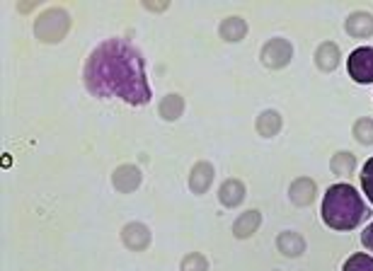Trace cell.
Returning <instances> with one entry per match:
<instances>
[{
  "mask_svg": "<svg viewBox=\"0 0 373 271\" xmlns=\"http://www.w3.org/2000/svg\"><path fill=\"white\" fill-rule=\"evenodd\" d=\"M361 242H363V247H368V250L373 252V223H368L366 230L361 232Z\"/></svg>",
  "mask_w": 373,
  "mask_h": 271,
  "instance_id": "23",
  "label": "cell"
},
{
  "mask_svg": "<svg viewBox=\"0 0 373 271\" xmlns=\"http://www.w3.org/2000/svg\"><path fill=\"white\" fill-rule=\"evenodd\" d=\"M354 168H356V160H354L352 153H337L332 158V170L337 174H342V177H349L354 172Z\"/></svg>",
  "mask_w": 373,
  "mask_h": 271,
  "instance_id": "18",
  "label": "cell"
},
{
  "mask_svg": "<svg viewBox=\"0 0 373 271\" xmlns=\"http://www.w3.org/2000/svg\"><path fill=\"white\" fill-rule=\"evenodd\" d=\"M70 30V17L63 10H49L37 20V37L41 41H59Z\"/></svg>",
  "mask_w": 373,
  "mask_h": 271,
  "instance_id": "3",
  "label": "cell"
},
{
  "mask_svg": "<svg viewBox=\"0 0 373 271\" xmlns=\"http://www.w3.org/2000/svg\"><path fill=\"white\" fill-rule=\"evenodd\" d=\"M354 136H356L363 145H371L373 143V121L371 119H359V121L354 123Z\"/></svg>",
  "mask_w": 373,
  "mask_h": 271,
  "instance_id": "20",
  "label": "cell"
},
{
  "mask_svg": "<svg viewBox=\"0 0 373 271\" xmlns=\"http://www.w3.org/2000/svg\"><path fill=\"white\" fill-rule=\"evenodd\" d=\"M276 245H279V252H284L286 257H299V254H303V250H305V240L299 235V232H291V230L281 232Z\"/></svg>",
  "mask_w": 373,
  "mask_h": 271,
  "instance_id": "14",
  "label": "cell"
},
{
  "mask_svg": "<svg viewBox=\"0 0 373 271\" xmlns=\"http://www.w3.org/2000/svg\"><path fill=\"white\" fill-rule=\"evenodd\" d=\"M121 237H124V245L131 247V250H143V247H148V242H150L148 228L141 225V223H131V225H126L124 232H121Z\"/></svg>",
  "mask_w": 373,
  "mask_h": 271,
  "instance_id": "6",
  "label": "cell"
},
{
  "mask_svg": "<svg viewBox=\"0 0 373 271\" xmlns=\"http://www.w3.org/2000/svg\"><path fill=\"white\" fill-rule=\"evenodd\" d=\"M219 199H221V203H223V206H228V208L240 206V203H243V199H245V184L240 182V179H228V182L221 187Z\"/></svg>",
  "mask_w": 373,
  "mask_h": 271,
  "instance_id": "8",
  "label": "cell"
},
{
  "mask_svg": "<svg viewBox=\"0 0 373 271\" xmlns=\"http://www.w3.org/2000/svg\"><path fill=\"white\" fill-rule=\"evenodd\" d=\"M347 32L352 37H371L373 34V15H368V12H354V15H349Z\"/></svg>",
  "mask_w": 373,
  "mask_h": 271,
  "instance_id": "12",
  "label": "cell"
},
{
  "mask_svg": "<svg viewBox=\"0 0 373 271\" xmlns=\"http://www.w3.org/2000/svg\"><path fill=\"white\" fill-rule=\"evenodd\" d=\"M219 32L225 41H240L248 34V22H245L243 17H228V20L221 25Z\"/></svg>",
  "mask_w": 373,
  "mask_h": 271,
  "instance_id": "16",
  "label": "cell"
},
{
  "mask_svg": "<svg viewBox=\"0 0 373 271\" xmlns=\"http://www.w3.org/2000/svg\"><path fill=\"white\" fill-rule=\"evenodd\" d=\"M139 184H141V172L134 168V165H124V168H119L114 172V187L119 189V192L129 194V192H134Z\"/></svg>",
  "mask_w": 373,
  "mask_h": 271,
  "instance_id": "9",
  "label": "cell"
},
{
  "mask_svg": "<svg viewBox=\"0 0 373 271\" xmlns=\"http://www.w3.org/2000/svg\"><path fill=\"white\" fill-rule=\"evenodd\" d=\"M291 59H294V46H291V41L276 37V39H269L267 44H264L262 63L267 66V68H274V70L284 68V66H289Z\"/></svg>",
  "mask_w": 373,
  "mask_h": 271,
  "instance_id": "5",
  "label": "cell"
},
{
  "mask_svg": "<svg viewBox=\"0 0 373 271\" xmlns=\"http://www.w3.org/2000/svg\"><path fill=\"white\" fill-rule=\"evenodd\" d=\"M259 223H262V213L259 211H248V213H243V216L235 221V225H233V232H235V237H240V240H245V237H250L254 230L259 228Z\"/></svg>",
  "mask_w": 373,
  "mask_h": 271,
  "instance_id": "13",
  "label": "cell"
},
{
  "mask_svg": "<svg viewBox=\"0 0 373 271\" xmlns=\"http://www.w3.org/2000/svg\"><path fill=\"white\" fill-rule=\"evenodd\" d=\"M182 109H184V99L179 94H168L160 104V117L168 119V121H174L177 117H182Z\"/></svg>",
  "mask_w": 373,
  "mask_h": 271,
  "instance_id": "17",
  "label": "cell"
},
{
  "mask_svg": "<svg viewBox=\"0 0 373 271\" xmlns=\"http://www.w3.org/2000/svg\"><path fill=\"white\" fill-rule=\"evenodd\" d=\"M347 68L356 83L368 85L373 83V49L371 46H361V49H354L347 59Z\"/></svg>",
  "mask_w": 373,
  "mask_h": 271,
  "instance_id": "4",
  "label": "cell"
},
{
  "mask_svg": "<svg viewBox=\"0 0 373 271\" xmlns=\"http://www.w3.org/2000/svg\"><path fill=\"white\" fill-rule=\"evenodd\" d=\"M211 179H214V168L209 163H196L194 170H192V177H190V187L194 194H204L209 189Z\"/></svg>",
  "mask_w": 373,
  "mask_h": 271,
  "instance_id": "10",
  "label": "cell"
},
{
  "mask_svg": "<svg viewBox=\"0 0 373 271\" xmlns=\"http://www.w3.org/2000/svg\"><path fill=\"white\" fill-rule=\"evenodd\" d=\"M279 128H281V114L274 112V109H267V112L259 114L257 119V131L259 136H264V139H272V136H276Z\"/></svg>",
  "mask_w": 373,
  "mask_h": 271,
  "instance_id": "15",
  "label": "cell"
},
{
  "mask_svg": "<svg viewBox=\"0 0 373 271\" xmlns=\"http://www.w3.org/2000/svg\"><path fill=\"white\" fill-rule=\"evenodd\" d=\"M342 271H373V257L368 254H352L344 261Z\"/></svg>",
  "mask_w": 373,
  "mask_h": 271,
  "instance_id": "19",
  "label": "cell"
},
{
  "mask_svg": "<svg viewBox=\"0 0 373 271\" xmlns=\"http://www.w3.org/2000/svg\"><path fill=\"white\" fill-rule=\"evenodd\" d=\"M83 78L88 90L100 99H121L126 104L150 102V85L145 78V61L141 51L126 39H107L90 54Z\"/></svg>",
  "mask_w": 373,
  "mask_h": 271,
  "instance_id": "1",
  "label": "cell"
},
{
  "mask_svg": "<svg viewBox=\"0 0 373 271\" xmlns=\"http://www.w3.org/2000/svg\"><path fill=\"white\" fill-rule=\"evenodd\" d=\"M315 63H318L320 70H334L339 63V46L332 44V41H325L318 51H315Z\"/></svg>",
  "mask_w": 373,
  "mask_h": 271,
  "instance_id": "11",
  "label": "cell"
},
{
  "mask_svg": "<svg viewBox=\"0 0 373 271\" xmlns=\"http://www.w3.org/2000/svg\"><path fill=\"white\" fill-rule=\"evenodd\" d=\"M206 259L201 254H190V257H184L182 261V271H206Z\"/></svg>",
  "mask_w": 373,
  "mask_h": 271,
  "instance_id": "22",
  "label": "cell"
},
{
  "mask_svg": "<svg viewBox=\"0 0 373 271\" xmlns=\"http://www.w3.org/2000/svg\"><path fill=\"white\" fill-rule=\"evenodd\" d=\"M361 187H363V194L368 197V201L373 203V158L366 160L361 170Z\"/></svg>",
  "mask_w": 373,
  "mask_h": 271,
  "instance_id": "21",
  "label": "cell"
},
{
  "mask_svg": "<svg viewBox=\"0 0 373 271\" xmlns=\"http://www.w3.org/2000/svg\"><path fill=\"white\" fill-rule=\"evenodd\" d=\"M313 199H315L313 179L299 177L294 184H291V201H294L296 206H308V203H313Z\"/></svg>",
  "mask_w": 373,
  "mask_h": 271,
  "instance_id": "7",
  "label": "cell"
},
{
  "mask_svg": "<svg viewBox=\"0 0 373 271\" xmlns=\"http://www.w3.org/2000/svg\"><path fill=\"white\" fill-rule=\"evenodd\" d=\"M366 216L361 197L352 184H332L323 199V221L332 230H354Z\"/></svg>",
  "mask_w": 373,
  "mask_h": 271,
  "instance_id": "2",
  "label": "cell"
}]
</instances>
